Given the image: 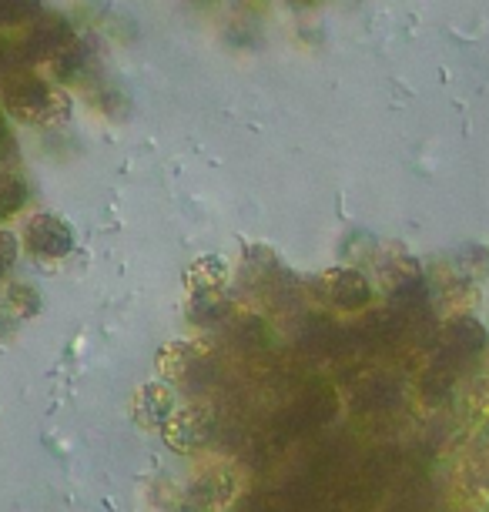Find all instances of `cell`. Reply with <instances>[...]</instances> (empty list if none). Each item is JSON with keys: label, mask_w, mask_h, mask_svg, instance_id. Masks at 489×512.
Returning a JSON list of instances; mask_svg holds the SVG:
<instances>
[{"label": "cell", "mask_w": 489, "mask_h": 512, "mask_svg": "<svg viewBox=\"0 0 489 512\" xmlns=\"http://www.w3.org/2000/svg\"><path fill=\"white\" fill-rule=\"evenodd\" d=\"M4 111L21 124L57 128V124H64L71 118V98H67L64 91H57L54 84L27 74L4 88Z\"/></svg>", "instance_id": "obj_1"}, {"label": "cell", "mask_w": 489, "mask_h": 512, "mask_svg": "<svg viewBox=\"0 0 489 512\" xmlns=\"http://www.w3.org/2000/svg\"><path fill=\"white\" fill-rule=\"evenodd\" d=\"M24 248L37 262H57L74 251V228L57 215H34L24 225Z\"/></svg>", "instance_id": "obj_2"}, {"label": "cell", "mask_w": 489, "mask_h": 512, "mask_svg": "<svg viewBox=\"0 0 489 512\" xmlns=\"http://www.w3.org/2000/svg\"><path fill=\"white\" fill-rule=\"evenodd\" d=\"M161 436L175 452L188 456V452L205 449V442L212 439V415L201 405H185L168 415V422L161 425Z\"/></svg>", "instance_id": "obj_3"}, {"label": "cell", "mask_w": 489, "mask_h": 512, "mask_svg": "<svg viewBox=\"0 0 489 512\" xmlns=\"http://www.w3.org/2000/svg\"><path fill=\"white\" fill-rule=\"evenodd\" d=\"M71 41H74V31L64 14H41V17H34L31 31H27L21 54H24V61H31V64L54 61Z\"/></svg>", "instance_id": "obj_4"}, {"label": "cell", "mask_w": 489, "mask_h": 512, "mask_svg": "<svg viewBox=\"0 0 489 512\" xmlns=\"http://www.w3.org/2000/svg\"><path fill=\"white\" fill-rule=\"evenodd\" d=\"M322 285H325V298H329L335 308H342V312H362V308L372 302V282L352 265L332 268V272L322 278Z\"/></svg>", "instance_id": "obj_5"}, {"label": "cell", "mask_w": 489, "mask_h": 512, "mask_svg": "<svg viewBox=\"0 0 489 512\" xmlns=\"http://www.w3.org/2000/svg\"><path fill=\"white\" fill-rule=\"evenodd\" d=\"M486 352V328L469 315H459L449 332L443 338V349H439V359H446L449 365H466L473 362L476 355Z\"/></svg>", "instance_id": "obj_6"}, {"label": "cell", "mask_w": 489, "mask_h": 512, "mask_svg": "<svg viewBox=\"0 0 489 512\" xmlns=\"http://www.w3.org/2000/svg\"><path fill=\"white\" fill-rule=\"evenodd\" d=\"M131 412L141 429H161L168 422V415L175 412V395H171L165 382H145L134 392Z\"/></svg>", "instance_id": "obj_7"}, {"label": "cell", "mask_w": 489, "mask_h": 512, "mask_svg": "<svg viewBox=\"0 0 489 512\" xmlns=\"http://www.w3.org/2000/svg\"><path fill=\"white\" fill-rule=\"evenodd\" d=\"M235 496V476L228 469H212L201 472L188 489V512H212L222 509L228 499Z\"/></svg>", "instance_id": "obj_8"}, {"label": "cell", "mask_w": 489, "mask_h": 512, "mask_svg": "<svg viewBox=\"0 0 489 512\" xmlns=\"http://www.w3.org/2000/svg\"><path fill=\"white\" fill-rule=\"evenodd\" d=\"M225 282H228V265H225V258H218V255L198 258V262H191L188 272H185V285H188L191 295L222 292Z\"/></svg>", "instance_id": "obj_9"}, {"label": "cell", "mask_w": 489, "mask_h": 512, "mask_svg": "<svg viewBox=\"0 0 489 512\" xmlns=\"http://www.w3.org/2000/svg\"><path fill=\"white\" fill-rule=\"evenodd\" d=\"M94 64V41L91 37H74L61 54L54 57V71L57 81H74Z\"/></svg>", "instance_id": "obj_10"}, {"label": "cell", "mask_w": 489, "mask_h": 512, "mask_svg": "<svg viewBox=\"0 0 489 512\" xmlns=\"http://www.w3.org/2000/svg\"><path fill=\"white\" fill-rule=\"evenodd\" d=\"M191 365H195V345L191 342H168L165 349L158 352V369L171 382L185 379Z\"/></svg>", "instance_id": "obj_11"}, {"label": "cell", "mask_w": 489, "mask_h": 512, "mask_svg": "<svg viewBox=\"0 0 489 512\" xmlns=\"http://www.w3.org/2000/svg\"><path fill=\"white\" fill-rule=\"evenodd\" d=\"M4 312L14 318V322H27V318H34L37 312H41V295L34 292L31 285L17 282L7 288L4 295Z\"/></svg>", "instance_id": "obj_12"}, {"label": "cell", "mask_w": 489, "mask_h": 512, "mask_svg": "<svg viewBox=\"0 0 489 512\" xmlns=\"http://www.w3.org/2000/svg\"><path fill=\"white\" fill-rule=\"evenodd\" d=\"M27 198H31V188H27V181L21 175H0V218L14 215V211H21L27 205Z\"/></svg>", "instance_id": "obj_13"}, {"label": "cell", "mask_w": 489, "mask_h": 512, "mask_svg": "<svg viewBox=\"0 0 489 512\" xmlns=\"http://www.w3.org/2000/svg\"><path fill=\"white\" fill-rule=\"evenodd\" d=\"M31 17H41V0H0V27L24 24Z\"/></svg>", "instance_id": "obj_14"}, {"label": "cell", "mask_w": 489, "mask_h": 512, "mask_svg": "<svg viewBox=\"0 0 489 512\" xmlns=\"http://www.w3.org/2000/svg\"><path fill=\"white\" fill-rule=\"evenodd\" d=\"M14 262H17V238L11 231H0V278L11 272Z\"/></svg>", "instance_id": "obj_15"}, {"label": "cell", "mask_w": 489, "mask_h": 512, "mask_svg": "<svg viewBox=\"0 0 489 512\" xmlns=\"http://www.w3.org/2000/svg\"><path fill=\"white\" fill-rule=\"evenodd\" d=\"M11 144V138H7V128H4V111H0V158H4V148Z\"/></svg>", "instance_id": "obj_16"}, {"label": "cell", "mask_w": 489, "mask_h": 512, "mask_svg": "<svg viewBox=\"0 0 489 512\" xmlns=\"http://www.w3.org/2000/svg\"><path fill=\"white\" fill-rule=\"evenodd\" d=\"M0 67H4V47H0Z\"/></svg>", "instance_id": "obj_17"}]
</instances>
